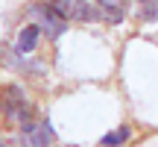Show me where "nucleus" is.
I'll return each mask as SVG.
<instances>
[{"mask_svg": "<svg viewBox=\"0 0 158 147\" xmlns=\"http://www.w3.org/2000/svg\"><path fill=\"white\" fill-rule=\"evenodd\" d=\"M32 21L41 27V33H47V38H59L64 33V15H59V9L53 3H35L29 6Z\"/></svg>", "mask_w": 158, "mask_h": 147, "instance_id": "obj_2", "label": "nucleus"}, {"mask_svg": "<svg viewBox=\"0 0 158 147\" xmlns=\"http://www.w3.org/2000/svg\"><path fill=\"white\" fill-rule=\"evenodd\" d=\"M53 6L59 9V15L79 24H94L97 18H102V6H94L91 0H53Z\"/></svg>", "mask_w": 158, "mask_h": 147, "instance_id": "obj_3", "label": "nucleus"}, {"mask_svg": "<svg viewBox=\"0 0 158 147\" xmlns=\"http://www.w3.org/2000/svg\"><path fill=\"white\" fill-rule=\"evenodd\" d=\"M0 147H3V144H0Z\"/></svg>", "mask_w": 158, "mask_h": 147, "instance_id": "obj_8", "label": "nucleus"}, {"mask_svg": "<svg viewBox=\"0 0 158 147\" xmlns=\"http://www.w3.org/2000/svg\"><path fill=\"white\" fill-rule=\"evenodd\" d=\"M141 6H143V12H141L143 21H155L158 18V3L155 0H141Z\"/></svg>", "mask_w": 158, "mask_h": 147, "instance_id": "obj_7", "label": "nucleus"}, {"mask_svg": "<svg viewBox=\"0 0 158 147\" xmlns=\"http://www.w3.org/2000/svg\"><path fill=\"white\" fill-rule=\"evenodd\" d=\"M38 33H41L38 24H29V27H23L21 33H18L15 50H18V53H32L35 47H38Z\"/></svg>", "mask_w": 158, "mask_h": 147, "instance_id": "obj_5", "label": "nucleus"}, {"mask_svg": "<svg viewBox=\"0 0 158 147\" xmlns=\"http://www.w3.org/2000/svg\"><path fill=\"white\" fill-rule=\"evenodd\" d=\"M53 138H56V132H53V127L47 124V121H35L29 130H21V144L23 147H50Z\"/></svg>", "mask_w": 158, "mask_h": 147, "instance_id": "obj_4", "label": "nucleus"}, {"mask_svg": "<svg viewBox=\"0 0 158 147\" xmlns=\"http://www.w3.org/2000/svg\"><path fill=\"white\" fill-rule=\"evenodd\" d=\"M129 136H132V130H129V127H117L114 132H106V136L100 138V144H102V147H120Z\"/></svg>", "mask_w": 158, "mask_h": 147, "instance_id": "obj_6", "label": "nucleus"}, {"mask_svg": "<svg viewBox=\"0 0 158 147\" xmlns=\"http://www.w3.org/2000/svg\"><path fill=\"white\" fill-rule=\"evenodd\" d=\"M6 115H9V121H12V124H18L21 130H29V127L35 124L32 103L23 100L21 88H15V85H9V88H6Z\"/></svg>", "mask_w": 158, "mask_h": 147, "instance_id": "obj_1", "label": "nucleus"}]
</instances>
